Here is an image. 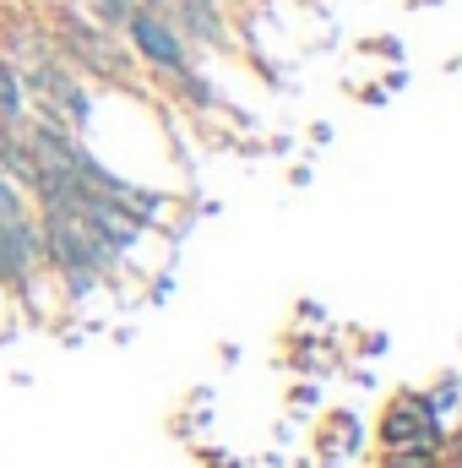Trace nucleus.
Instances as JSON below:
<instances>
[{
    "label": "nucleus",
    "mask_w": 462,
    "mask_h": 468,
    "mask_svg": "<svg viewBox=\"0 0 462 468\" xmlns=\"http://www.w3.org/2000/svg\"><path fill=\"white\" fill-rule=\"evenodd\" d=\"M125 44H131V55L142 60V71H147V82H174L185 66H196L191 60V49H185V38H180V27L163 16V11H131L125 16Z\"/></svg>",
    "instance_id": "1"
},
{
    "label": "nucleus",
    "mask_w": 462,
    "mask_h": 468,
    "mask_svg": "<svg viewBox=\"0 0 462 468\" xmlns=\"http://www.w3.org/2000/svg\"><path fill=\"white\" fill-rule=\"evenodd\" d=\"M403 441H430V447L452 441V425L430 414L425 387H397L375 414V447H403Z\"/></svg>",
    "instance_id": "2"
},
{
    "label": "nucleus",
    "mask_w": 462,
    "mask_h": 468,
    "mask_svg": "<svg viewBox=\"0 0 462 468\" xmlns=\"http://www.w3.org/2000/svg\"><path fill=\"white\" fill-rule=\"evenodd\" d=\"M169 22L180 27L191 55H239L234 16L224 0H169Z\"/></svg>",
    "instance_id": "3"
},
{
    "label": "nucleus",
    "mask_w": 462,
    "mask_h": 468,
    "mask_svg": "<svg viewBox=\"0 0 462 468\" xmlns=\"http://www.w3.org/2000/svg\"><path fill=\"white\" fill-rule=\"evenodd\" d=\"M38 153H33V142L22 136V125H0V175L27 197L33 191V180H38Z\"/></svg>",
    "instance_id": "4"
},
{
    "label": "nucleus",
    "mask_w": 462,
    "mask_h": 468,
    "mask_svg": "<svg viewBox=\"0 0 462 468\" xmlns=\"http://www.w3.org/2000/svg\"><path fill=\"white\" fill-rule=\"evenodd\" d=\"M22 115H27V93L16 82V66L0 55V125H22Z\"/></svg>",
    "instance_id": "5"
},
{
    "label": "nucleus",
    "mask_w": 462,
    "mask_h": 468,
    "mask_svg": "<svg viewBox=\"0 0 462 468\" xmlns=\"http://www.w3.org/2000/svg\"><path fill=\"white\" fill-rule=\"evenodd\" d=\"M457 398H462V381H457V370H441L430 387H425V403H430V414L436 420H452V409H457Z\"/></svg>",
    "instance_id": "6"
},
{
    "label": "nucleus",
    "mask_w": 462,
    "mask_h": 468,
    "mask_svg": "<svg viewBox=\"0 0 462 468\" xmlns=\"http://www.w3.org/2000/svg\"><path fill=\"white\" fill-rule=\"evenodd\" d=\"M353 49H359L364 60H386V66H403V60H408V44H403L397 33H364Z\"/></svg>",
    "instance_id": "7"
},
{
    "label": "nucleus",
    "mask_w": 462,
    "mask_h": 468,
    "mask_svg": "<svg viewBox=\"0 0 462 468\" xmlns=\"http://www.w3.org/2000/svg\"><path fill=\"white\" fill-rule=\"evenodd\" d=\"M375 82H381L386 93H408V88H414V71H408V60H403V66H386Z\"/></svg>",
    "instance_id": "8"
},
{
    "label": "nucleus",
    "mask_w": 462,
    "mask_h": 468,
    "mask_svg": "<svg viewBox=\"0 0 462 468\" xmlns=\"http://www.w3.org/2000/svg\"><path fill=\"white\" fill-rule=\"evenodd\" d=\"M348 93H353L359 104H370V110H386V99H392L381 82H348Z\"/></svg>",
    "instance_id": "9"
},
{
    "label": "nucleus",
    "mask_w": 462,
    "mask_h": 468,
    "mask_svg": "<svg viewBox=\"0 0 462 468\" xmlns=\"http://www.w3.org/2000/svg\"><path fill=\"white\" fill-rule=\"evenodd\" d=\"M289 403H294V409L305 414V409H316V403H321V387H316V381L305 376V381H294V387H289Z\"/></svg>",
    "instance_id": "10"
},
{
    "label": "nucleus",
    "mask_w": 462,
    "mask_h": 468,
    "mask_svg": "<svg viewBox=\"0 0 462 468\" xmlns=\"http://www.w3.org/2000/svg\"><path fill=\"white\" fill-rule=\"evenodd\" d=\"M196 463L202 468H245L234 452H224V447H196Z\"/></svg>",
    "instance_id": "11"
},
{
    "label": "nucleus",
    "mask_w": 462,
    "mask_h": 468,
    "mask_svg": "<svg viewBox=\"0 0 462 468\" xmlns=\"http://www.w3.org/2000/svg\"><path fill=\"white\" fill-rule=\"evenodd\" d=\"M353 344H359V354L370 359V354H386V344H392V338H386V333H364V327H353Z\"/></svg>",
    "instance_id": "12"
},
{
    "label": "nucleus",
    "mask_w": 462,
    "mask_h": 468,
    "mask_svg": "<svg viewBox=\"0 0 462 468\" xmlns=\"http://www.w3.org/2000/svg\"><path fill=\"white\" fill-rule=\"evenodd\" d=\"M294 316H299L305 327H332V316H327V311H321L316 300H299V305H294Z\"/></svg>",
    "instance_id": "13"
},
{
    "label": "nucleus",
    "mask_w": 462,
    "mask_h": 468,
    "mask_svg": "<svg viewBox=\"0 0 462 468\" xmlns=\"http://www.w3.org/2000/svg\"><path fill=\"white\" fill-rule=\"evenodd\" d=\"M169 294H174V272L163 267V272H152V289H147V300H152V305H163Z\"/></svg>",
    "instance_id": "14"
},
{
    "label": "nucleus",
    "mask_w": 462,
    "mask_h": 468,
    "mask_svg": "<svg viewBox=\"0 0 462 468\" xmlns=\"http://www.w3.org/2000/svg\"><path fill=\"white\" fill-rule=\"evenodd\" d=\"M338 131H332V120H310V147H327Z\"/></svg>",
    "instance_id": "15"
},
{
    "label": "nucleus",
    "mask_w": 462,
    "mask_h": 468,
    "mask_svg": "<svg viewBox=\"0 0 462 468\" xmlns=\"http://www.w3.org/2000/svg\"><path fill=\"white\" fill-rule=\"evenodd\" d=\"M310 180H316V164H310V158H305V164H294V169H289V186H310Z\"/></svg>",
    "instance_id": "16"
},
{
    "label": "nucleus",
    "mask_w": 462,
    "mask_h": 468,
    "mask_svg": "<svg viewBox=\"0 0 462 468\" xmlns=\"http://www.w3.org/2000/svg\"><path fill=\"white\" fill-rule=\"evenodd\" d=\"M436 5H446V0H408V11H436Z\"/></svg>",
    "instance_id": "17"
}]
</instances>
